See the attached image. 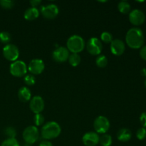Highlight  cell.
Masks as SVG:
<instances>
[{"label": "cell", "instance_id": "1", "mask_svg": "<svg viewBox=\"0 0 146 146\" xmlns=\"http://www.w3.org/2000/svg\"><path fill=\"white\" fill-rule=\"evenodd\" d=\"M125 42L131 48H141L144 44V35L142 30L138 27L131 28L127 31Z\"/></svg>", "mask_w": 146, "mask_h": 146}, {"label": "cell", "instance_id": "2", "mask_svg": "<svg viewBox=\"0 0 146 146\" xmlns=\"http://www.w3.org/2000/svg\"><path fill=\"white\" fill-rule=\"evenodd\" d=\"M61 133V126L58 123L55 121H50L46 123L43 125L41 130V137L46 141L56 138L57 137L59 136Z\"/></svg>", "mask_w": 146, "mask_h": 146}, {"label": "cell", "instance_id": "3", "mask_svg": "<svg viewBox=\"0 0 146 146\" xmlns=\"http://www.w3.org/2000/svg\"><path fill=\"white\" fill-rule=\"evenodd\" d=\"M84 38L78 35H73L68 38L66 42V48L72 54H79L85 48Z\"/></svg>", "mask_w": 146, "mask_h": 146}, {"label": "cell", "instance_id": "4", "mask_svg": "<svg viewBox=\"0 0 146 146\" xmlns=\"http://www.w3.org/2000/svg\"><path fill=\"white\" fill-rule=\"evenodd\" d=\"M23 139L26 143L29 145L35 143L39 138V131L35 125H29L23 131Z\"/></svg>", "mask_w": 146, "mask_h": 146}, {"label": "cell", "instance_id": "5", "mask_svg": "<svg viewBox=\"0 0 146 146\" xmlns=\"http://www.w3.org/2000/svg\"><path fill=\"white\" fill-rule=\"evenodd\" d=\"M27 70H28V68L25 62L23 61H19V60L11 63L9 67V71L11 75L15 77H19V78L26 76Z\"/></svg>", "mask_w": 146, "mask_h": 146}, {"label": "cell", "instance_id": "6", "mask_svg": "<svg viewBox=\"0 0 146 146\" xmlns=\"http://www.w3.org/2000/svg\"><path fill=\"white\" fill-rule=\"evenodd\" d=\"M94 128L97 133H106L110 128L109 120L106 116L99 115L94 120Z\"/></svg>", "mask_w": 146, "mask_h": 146}, {"label": "cell", "instance_id": "7", "mask_svg": "<svg viewBox=\"0 0 146 146\" xmlns=\"http://www.w3.org/2000/svg\"><path fill=\"white\" fill-rule=\"evenodd\" d=\"M39 11L44 18L47 19H54L58 16L59 9L56 4H49L41 6Z\"/></svg>", "mask_w": 146, "mask_h": 146}, {"label": "cell", "instance_id": "8", "mask_svg": "<svg viewBox=\"0 0 146 146\" xmlns=\"http://www.w3.org/2000/svg\"><path fill=\"white\" fill-rule=\"evenodd\" d=\"M3 56L7 60L9 61H17L19 56V51L17 46L14 44H7L3 48Z\"/></svg>", "mask_w": 146, "mask_h": 146}, {"label": "cell", "instance_id": "9", "mask_svg": "<svg viewBox=\"0 0 146 146\" xmlns=\"http://www.w3.org/2000/svg\"><path fill=\"white\" fill-rule=\"evenodd\" d=\"M86 48L88 52L93 56H98L103 49V45L101 40L96 37H92L88 39L86 44Z\"/></svg>", "mask_w": 146, "mask_h": 146}, {"label": "cell", "instance_id": "10", "mask_svg": "<svg viewBox=\"0 0 146 146\" xmlns=\"http://www.w3.org/2000/svg\"><path fill=\"white\" fill-rule=\"evenodd\" d=\"M45 103L42 97L40 96H35L30 100L29 108L34 114L41 113L44 109Z\"/></svg>", "mask_w": 146, "mask_h": 146}, {"label": "cell", "instance_id": "11", "mask_svg": "<svg viewBox=\"0 0 146 146\" xmlns=\"http://www.w3.org/2000/svg\"><path fill=\"white\" fill-rule=\"evenodd\" d=\"M28 70L33 76L34 75H39L44 71L45 68L44 61L41 59L38 58H34L31 60L28 65Z\"/></svg>", "mask_w": 146, "mask_h": 146}, {"label": "cell", "instance_id": "12", "mask_svg": "<svg viewBox=\"0 0 146 146\" xmlns=\"http://www.w3.org/2000/svg\"><path fill=\"white\" fill-rule=\"evenodd\" d=\"M69 55V51L66 47L59 46L53 51L52 58L56 62L63 63L68 60Z\"/></svg>", "mask_w": 146, "mask_h": 146}, {"label": "cell", "instance_id": "13", "mask_svg": "<svg viewBox=\"0 0 146 146\" xmlns=\"http://www.w3.org/2000/svg\"><path fill=\"white\" fill-rule=\"evenodd\" d=\"M145 20V14L141 10L135 9L129 13V21L135 26L142 25Z\"/></svg>", "mask_w": 146, "mask_h": 146}, {"label": "cell", "instance_id": "14", "mask_svg": "<svg viewBox=\"0 0 146 146\" xmlns=\"http://www.w3.org/2000/svg\"><path fill=\"white\" fill-rule=\"evenodd\" d=\"M100 136L96 132H88L82 137V142L86 146H96L99 143Z\"/></svg>", "mask_w": 146, "mask_h": 146}, {"label": "cell", "instance_id": "15", "mask_svg": "<svg viewBox=\"0 0 146 146\" xmlns=\"http://www.w3.org/2000/svg\"><path fill=\"white\" fill-rule=\"evenodd\" d=\"M111 51L113 54L115 56H121L124 53L125 50V43L121 39L113 40L112 42L111 43Z\"/></svg>", "mask_w": 146, "mask_h": 146}, {"label": "cell", "instance_id": "16", "mask_svg": "<svg viewBox=\"0 0 146 146\" xmlns=\"http://www.w3.org/2000/svg\"><path fill=\"white\" fill-rule=\"evenodd\" d=\"M132 138V133L128 128H121L117 133V138L121 142H128Z\"/></svg>", "mask_w": 146, "mask_h": 146}, {"label": "cell", "instance_id": "17", "mask_svg": "<svg viewBox=\"0 0 146 146\" xmlns=\"http://www.w3.org/2000/svg\"><path fill=\"white\" fill-rule=\"evenodd\" d=\"M18 97L21 102H28L31 99V93L29 88L24 86L19 88L18 91Z\"/></svg>", "mask_w": 146, "mask_h": 146}, {"label": "cell", "instance_id": "18", "mask_svg": "<svg viewBox=\"0 0 146 146\" xmlns=\"http://www.w3.org/2000/svg\"><path fill=\"white\" fill-rule=\"evenodd\" d=\"M39 10L35 7H30L24 11V19L28 21H33L39 17Z\"/></svg>", "mask_w": 146, "mask_h": 146}, {"label": "cell", "instance_id": "19", "mask_svg": "<svg viewBox=\"0 0 146 146\" xmlns=\"http://www.w3.org/2000/svg\"><path fill=\"white\" fill-rule=\"evenodd\" d=\"M118 9L121 13L123 14H129L131 12V4L126 1H121L118 3Z\"/></svg>", "mask_w": 146, "mask_h": 146}, {"label": "cell", "instance_id": "20", "mask_svg": "<svg viewBox=\"0 0 146 146\" xmlns=\"http://www.w3.org/2000/svg\"><path fill=\"white\" fill-rule=\"evenodd\" d=\"M113 143L112 137L109 134H103L100 137L99 143L101 144V146H111Z\"/></svg>", "mask_w": 146, "mask_h": 146}, {"label": "cell", "instance_id": "21", "mask_svg": "<svg viewBox=\"0 0 146 146\" xmlns=\"http://www.w3.org/2000/svg\"><path fill=\"white\" fill-rule=\"evenodd\" d=\"M68 61L70 65L74 67H76L79 65L80 63H81V56H80L78 54H71L69 55Z\"/></svg>", "mask_w": 146, "mask_h": 146}, {"label": "cell", "instance_id": "22", "mask_svg": "<svg viewBox=\"0 0 146 146\" xmlns=\"http://www.w3.org/2000/svg\"><path fill=\"white\" fill-rule=\"evenodd\" d=\"M96 64L99 68H105L108 65V58L105 55H98L96 58Z\"/></svg>", "mask_w": 146, "mask_h": 146}, {"label": "cell", "instance_id": "23", "mask_svg": "<svg viewBox=\"0 0 146 146\" xmlns=\"http://www.w3.org/2000/svg\"><path fill=\"white\" fill-rule=\"evenodd\" d=\"M34 123L35 125V126H40V125H42L44 123V121H45V118H44V115L41 113H37L34 114Z\"/></svg>", "mask_w": 146, "mask_h": 146}, {"label": "cell", "instance_id": "24", "mask_svg": "<svg viewBox=\"0 0 146 146\" xmlns=\"http://www.w3.org/2000/svg\"><path fill=\"white\" fill-rule=\"evenodd\" d=\"M4 133L6 136H7V138H15L17 135V131L15 128L12 126H8L4 129Z\"/></svg>", "mask_w": 146, "mask_h": 146}, {"label": "cell", "instance_id": "25", "mask_svg": "<svg viewBox=\"0 0 146 146\" xmlns=\"http://www.w3.org/2000/svg\"><path fill=\"white\" fill-rule=\"evenodd\" d=\"M11 39V34L7 31H1L0 32V41L3 44H9Z\"/></svg>", "mask_w": 146, "mask_h": 146}, {"label": "cell", "instance_id": "26", "mask_svg": "<svg viewBox=\"0 0 146 146\" xmlns=\"http://www.w3.org/2000/svg\"><path fill=\"white\" fill-rule=\"evenodd\" d=\"M1 146H20L16 138H7L1 143Z\"/></svg>", "mask_w": 146, "mask_h": 146}, {"label": "cell", "instance_id": "27", "mask_svg": "<svg viewBox=\"0 0 146 146\" xmlns=\"http://www.w3.org/2000/svg\"><path fill=\"white\" fill-rule=\"evenodd\" d=\"M101 41H104L106 44H108V43H111L113 39V36L108 31H104L102 34H101Z\"/></svg>", "mask_w": 146, "mask_h": 146}, {"label": "cell", "instance_id": "28", "mask_svg": "<svg viewBox=\"0 0 146 146\" xmlns=\"http://www.w3.org/2000/svg\"><path fill=\"white\" fill-rule=\"evenodd\" d=\"M0 6L5 9H10L14 6V1L11 0H1Z\"/></svg>", "mask_w": 146, "mask_h": 146}, {"label": "cell", "instance_id": "29", "mask_svg": "<svg viewBox=\"0 0 146 146\" xmlns=\"http://www.w3.org/2000/svg\"><path fill=\"white\" fill-rule=\"evenodd\" d=\"M35 77L31 74L26 75L24 77V83L27 86H34L35 84Z\"/></svg>", "mask_w": 146, "mask_h": 146}, {"label": "cell", "instance_id": "30", "mask_svg": "<svg viewBox=\"0 0 146 146\" xmlns=\"http://www.w3.org/2000/svg\"><path fill=\"white\" fill-rule=\"evenodd\" d=\"M136 137L140 141H143L146 138V128H140L136 132Z\"/></svg>", "mask_w": 146, "mask_h": 146}, {"label": "cell", "instance_id": "31", "mask_svg": "<svg viewBox=\"0 0 146 146\" xmlns=\"http://www.w3.org/2000/svg\"><path fill=\"white\" fill-rule=\"evenodd\" d=\"M140 122L143 125V128H146V112H143L140 115Z\"/></svg>", "mask_w": 146, "mask_h": 146}, {"label": "cell", "instance_id": "32", "mask_svg": "<svg viewBox=\"0 0 146 146\" xmlns=\"http://www.w3.org/2000/svg\"><path fill=\"white\" fill-rule=\"evenodd\" d=\"M140 56L142 59L146 61V45H143L140 49Z\"/></svg>", "mask_w": 146, "mask_h": 146}, {"label": "cell", "instance_id": "33", "mask_svg": "<svg viewBox=\"0 0 146 146\" xmlns=\"http://www.w3.org/2000/svg\"><path fill=\"white\" fill-rule=\"evenodd\" d=\"M41 4V0H31L30 1V4H31V7H35L37 8L38 6H40Z\"/></svg>", "mask_w": 146, "mask_h": 146}, {"label": "cell", "instance_id": "34", "mask_svg": "<svg viewBox=\"0 0 146 146\" xmlns=\"http://www.w3.org/2000/svg\"><path fill=\"white\" fill-rule=\"evenodd\" d=\"M38 146H54L52 143L50 142L49 141H46V140H44V141H41L39 143Z\"/></svg>", "mask_w": 146, "mask_h": 146}, {"label": "cell", "instance_id": "35", "mask_svg": "<svg viewBox=\"0 0 146 146\" xmlns=\"http://www.w3.org/2000/svg\"><path fill=\"white\" fill-rule=\"evenodd\" d=\"M141 76H145L146 78V68H142V70L141 71Z\"/></svg>", "mask_w": 146, "mask_h": 146}, {"label": "cell", "instance_id": "36", "mask_svg": "<svg viewBox=\"0 0 146 146\" xmlns=\"http://www.w3.org/2000/svg\"><path fill=\"white\" fill-rule=\"evenodd\" d=\"M22 146H31V145H29V144H28V143H24V145H23Z\"/></svg>", "mask_w": 146, "mask_h": 146}, {"label": "cell", "instance_id": "37", "mask_svg": "<svg viewBox=\"0 0 146 146\" xmlns=\"http://www.w3.org/2000/svg\"><path fill=\"white\" fill-rule=\"evenodd\" d=\"M145 87H146V78H145Z\"/></svg>", "mask_w": 146, "mask_h": 146}]
</instances>
